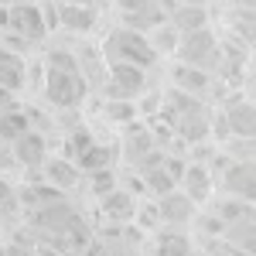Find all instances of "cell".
<instances>
[{
    "mask_svg": "<svg viewBox=\"0 0 256 256\" xmlns=\"http://www.w3.org/2000/svg\"><path fill=\"white\" fill-rule=\"evenodd\" d=\"M44 89H48V99L55 106H79L86 96V76L79 72V55L52 52L48 72H44Z\"/></svg>",
    "mask_w": 256,
    "mask_h": 256,
    "instance_id": "1",
    "label": "cell"
},
{
    "mask_svg": "<svg viewBox=\"0 0 256 256\" xmlns=\"http://www.w3.org/2000/svg\"><path fill=\"white\" fill-rule=\"evenodd\" d=\"M102 55H110L113 65H130V68H147L150 62L158 58L150 52L147 38L140 31H134V28H116L106 38V44H102Z\"/></svg>",
    "mask_w": 256,
    "mask_h": 256,
    "instance_id": "2",
    "label": "cell"
},
{
    "mask_svg": "<svg viewBox=\"0 0 256 256\" xmlns=\"http://www.w3.org/2000/svg\"><path fill=\"white\" fill-rule=\"evenodd\" d=\"M7 31H14L24 41H38L48 31V18L41 14L38 4H18V7H7Z\"/></svg>",
    "mask_w": 256,
    "mask_h": 256,
    "instance_id": "3",
    "label": "cell"
},
{
    "mask_svg": "<svg viewBox=\"0 0 256 256\" xmlns=\"http://www.w3.org/2000/svg\"><path fill=\"white\" fill-rule=\"evenodd\" d=\"M178 55H181V65H188V68H202L205 62H216V34L208 28L192 31V34H181Z\"/></svg>",
    "mask_w": 256,
    "mask_h": 256,
    "instance_id": "4",
    "label": "cell"
},
{
    "mask_svg": "<svg viewBox=\"0 0 256 256\" xmlns=\"http://www.w3.org/2000/svg\"><path fill=\"white\" fill-rule=\"evenodd\" d=\"M178 192L188 198L192 205H198V202H208L212 198V192H216V178H212V171L205 168V164H184V171H181V178H178Z\"/></svg>",
    "mask_w": 256,
    "mask_h": 256,
    "instance_id": "5",
    "label": "cell"
},
{
    "mask_svg": "<svg viewBox=\"0 0 256 256\" xmlns=\"http://www.w3.org/2000/svg\"><path fill=\"white\" fill-rule=\"evenodd\" d=\"M222 188L232 202L250 205L253 202V160H229V168L222 171Z\"/></svg>",
    "mask_w": 256,
    "mask_h": 256,
    "instance_id": "6",
    "label": "cell"
},
{
    "mask_svg": "<svg viewBox=\"0 0 256 256\" xmlns=\"http://www.w3.org/2000/svg\"><path fill=\"white\" fill-rule=\"evenodd\" d=\"M147 76L144 68H130V65H113V76H110V92L116 99H134L144 92Z\"/></svg>",
    "mask_w": 256,
    "mask_h": 256,
    "instance_id": "7",
    "label": "cell"
},
{
    "mask_svg": "<svg viewBox=\"0 0 256 256\" xmlns=\"http://www.w3.org/2000/svg\"><path fill=\"white\" fill-rule=\"evenodd\" d=\"M24 72H28V65H24V58L18 52L0 48V89L4 92H18L24 86Z\"/></svg>",
    "mask_w": 256,
    "mask_h": 256,
    "instance_id": "8",
    "label": "cell"
},
{
    "mask_svg": "<svg viewBox=\"0 0 256 256\" xmlns=\"http://www.w3.org/2000/svg\"><path fill=\"white\" fill-rule=\"evenodd\" d=\"M102 216L113 222H130V218H137V202H134V195L113 188L110 195H102Z\"/></svg>",
    "mask_w": 256,
    "mask_h": 256,
    "instance_id": "9",
    "label": "cell"
},
{
    "mask_svg": "<svg viewBox=\"0 0 256 256\" xmlns=\"http://www.w3.org/2000/svg\"><path fill=\"white\" fill-rule=\"evenodd\" d=\"M195 216V205L188 202V198L181 195V192H168V195L160 198V222H171V226H181V222H188V218Z\"/></svg>",
    "mask_w": 256,
    "mask_h": 256,
    "instance_id": "10",
    "label": "cell"
},
{
    "mask_svg": "<svg viewBox=\"0 0 256 256\" xmlns=\"http://www.w3.org/2000/svg\"><path fill=\"white\" fill-rule=\"evenodd\" d=\"M229 130H232V137H246L253 140V106H250V99H232V106H229Z\"/></svg>",
    "mask_w": 256,
    "mask_h": 256,
    "instance_id": "11",
    "label": "cell"
},
{
    "mask_svg": "<svg viewBox=\"0 0 256 256\" xmlns=\"http://www.w3.org/2000/svg\"><path fill=\"white\" fill-rule=\"evenodd\" d=\"M174 82H178V92L195 96V92H202V89L208 86V76H205L202 68H188V65H181L178 76H174Z\"/></svg>",
    "mask_w": 256,
    "mask_h": 256,
    "instance_id": "12",
    "label": "cell"
},
{
    "mask_svg": "<svg viewBox=\"0 0 256 256\" xmlns=\"http://www.w3.org/2000/svg\"><path fill=\"white\" fill-rule=\"evenodd\" d=\"M18 154H20V164H38V160L44 158V144H41V137H34V134H20L18 137Z\"/></svg>",
    "mask_w": 256,
    "mask_h": 256,
    "instance_id": "13",
    "label": "cell"
},
{
    "mask_svg": "<svg viewBox=\"0 0 256 256\" xmlns=\"http://www.w3.org/2000/svg\"><path fill=\"white\" fill-rule=\"evenodd\" d=\"M48 178H52V184H62V188H72V184L79 181V168L58 158V160H52V164H48Z\"/></svg>",
    "mask_w": 256,
    "mask_h": 256,
    "instance_id": "14",
    "label": "cell"
},
{
    "mask_svg": "<svg viewBox=\"0 0 256 256\" xmlns=\"http://www.w3.org/2000/svg\"><path fill=\"white\" fill-rule=\"evenodd\" d=\"M158 250H160V256H188L192 242H188V236H160Z\"/></svg>",
    "mask_w": 256,
    "mask_h": 256,
    "instance_id": "15",
    "label": "cell"
}]
</instances>
